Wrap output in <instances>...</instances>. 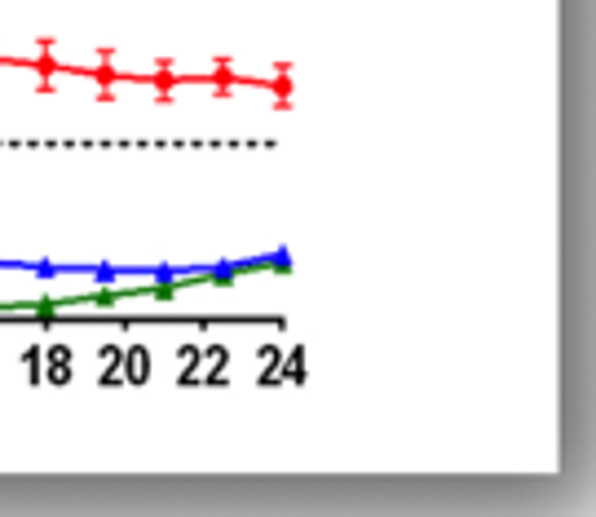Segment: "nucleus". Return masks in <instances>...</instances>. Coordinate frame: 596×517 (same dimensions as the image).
Returning <instances> with one entry per match:
<instances>
[{
    "label": "nucleus",
    "mask_w": 596,
    "mask_h": 517,
    "mask_svg": "<svg viewBox=\"0 0 596 517\" xmlns=\"http://www.w3.org/2000/svg\"><path fill=\"white\" fill-rule=\"evenodd\" d=\"M22 372H27L31 385L44 381V350H40V345H27V350H22Z\"/></svg>",
    "instance_id": "7ed1b4c3"
},
{
    "label": "nucleus",
    "mask_w": 596,
    "mask_h": 517,
    "mask_svg": "<svg viewBox=\"0 0 596 517\" xmlns=\"http://www.w3.org/2000/svg\"><path fill=\"white\" fill-rule=\"evenodd\" d=\"M279 376H284V381H305V350H292V354H288V363L279 368Z\"/></svg>",
    "instance_id": "20e7f679"
},
{
    "label": "nucleus",
    "mask_w": 596,
    "mask_h": 517,
    "mask_svg": "<svg viewBox=\"0 0 596 517\" xmlns=\"http://www.w3.org/2000/svg\"><path fill=\"white\" fill-rule=\"evenodd\" d=\"M177 359H182V363H195V359H199V350H195V345H182V350H177Z\"/></svg>",
    "instance_id": "39448f33"
},
{
    "label": "nucleus",
    "mask_w": 596,
    "mask_h": 517,
    "mask_svg": "<svg viewBox=\"0 0 596 517\" xmlns=\"http://www.w3.org/2000/svg\"><path fill=\"white\" fill-rule=\"evenodd\" d=\"M71 376H75V368H71V345H49L44 350V381L49 385H71Z\"/></svg>",
    "instance_id": "f257e3e1"
},
{
    "label": "nucleus",
    "mask_w": 596,
    "mask_h": 517,
    "mask_svg": "<svg viewBox=\"0 0 596 517\" xmlns=\"http://www.w3.org/2000/svg\"><path fill=\"white\" fill-rule=\"evenodd\" d=\"M120 376H124L129 385H146V381H151V350H146L142 341L124 350V359H120Z\"/></svg>",
    "instance_id": "f03ea898"
}]
</instances>
